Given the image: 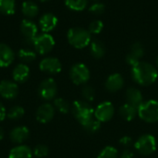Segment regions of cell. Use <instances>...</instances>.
I'll use <instances>...</instances> for the list:
<instances>
[{"mask_svg":"<svg viewBox=\"0 0 158 158\" xmlns=\"http://www.w3.org/2000/svg\"><path fill=\"white\" fill-rule=\"evenodd\" d=\"M19 94V86L9 80H3L0 82V95L5 99H13Z\"/></svg>","mask_w":158,"mask_h":158,"instance_id":"cell-12","label":"cell"},{"mask_svg":"<svg viewBox=\"0 0 158 158\" xmlns=\"http://www.w3.org/2000/svg\"><path fill=\"white\" fill-rule=\"evenodd\" d=\"M119 158H134V154H133L131 150L126 149V150H124V151L121 153Z\"/></svg>","mask_w":158,"mask_h":158,"instance_id":"cell-37","label":"cell"},{"mask_svg":"<svg viewBox=\"0 0 158 158\" xmlns=\"http://www.w3.org/2000/svg\"><path fill=\"white\" fill-rule=\"evenodd\" d=\"M69 78L76 85L85 84L90 80V70L82 63L74 64L69 70Z\"/></svg>","mask_w":158,"mask_h":158,"instance_id":"cell-7","label":"cell"},{"mask_svg":"<svg viewBox=\"0 0 158 158\" xmlns=\"http://www.w3.org/2000/svg\"><path fill=\"white\" fill-rule=\"evenodd\" d=\"M89 45H90L91 55L95 59H100L106 55V46L102 41L98 39L92 40Z\"/></svg>","mask_w":158,"mask_h":158,"instance_id":"cell-23","label":"cell"},{"mask_svg":"<svg viewBox=\"0 0 158 158\" xmlns=\"http://www.w3.org/2000/svg\"><path fill=\"white\" fill-rule=\"evenodd\" d=\"M93 1H97V0H93Z\"/></svg>","mask_w":158,"mask_h":158,"instance_id":"cell-42","label":"cell"},{"mask_svg":"<svg viewBox=\"0 0 158 158\" xmlns=\"http://www.w3.org/2000/svg\"><path fill=\"white\" fill-rule=\"evenodd\" d=\"M55 44L56 42L52 35H50L49 33L43 32L42 34L36 36L33 41L32 46L36 53L40 55H46L54 48Z\"/></svg>","mask_w":158,"mask_h":158,"instance_id":"cell-5","label":"cell"},{"mask_svg":"<svg viewBox=\"0 0 158 158\" xmlns=\"http://www.w3.org/2000/svg\"><path fill=\"white\" fill-rule=\"evenodd\" d=\"M138 113V109L129 104H124L119 108V115L120 117L126 121H131L135 118Z\"/></svg>","mask_w":158,"mask_h":158,"instance_id":"cell-24","label":"cell"},{"mask_svg":"<svg viewBox=\"0 0 158 158\" xmlns=\"http://www.w3.org/2000/svg\"><path fill=\"white\" fill-rule=\"evenodd\" d=\"M58 23L57 18L53 13H45L39 19V27L43 32L48 33L53 31Z\"/></svg>","mask_w":158,"mask_h":158,"instance_id":"cell-15","label":"cell"},{"mask_svg":"<svg viewBox=\"0 0 158 158\" xmlns=\"http://www.w3.org/2000/svg\"><path fill=\"white\" fill-rule=\"evenodd\" d=\"M71 111L81 125L85 124L94 118V110L86 101H75L72 105Z\"/></svg>","mask_w":158,"mask_h":158,"instance_id":"cell-3","label":"cell"},{"mask_svg":"<svg viewBox=\"0 0 158 158\" xmlns=\"http://www.w3.org/2000/svg\"><path fill=\"white\" fill-rule=\"evenodd\" d=\"M67 37L70 45L77 49H82L88 46L92 41V34L90 31L81 27H74L69 29Z\"/></svg>","mask_w":158,"mask_h":158,"instance_id":"cell-2","label":"cell"},{"mask_svg":"<svg viewBox=\"0 0 158 158\" xmlns=\"http://www.w3.org/2000/svg\"><path fill=\"white\" fill-rule=\"evenodd\" d=\"M57 93V85L55 80L48 78L44 80L38 88V94L40 97L45 101H49L55 98Z\"/></svg>","mask_w":158,"mask_h":158,"instance_id":"cell-8","label":"cell"},{"mask_svg":"<svg viewBox=\"0 0 158 158\" xmlns=\"http://www.w3.org/2000/svg\"><path fill=\"white\" fill-rule=\"evenodd\" d=\"M131 77L135 82L142 86H149L156 81L158 71L152 64L140 61L131 69Z\"/></svg>","mask_w":158,"mask_h":158,"instance_id":"cell-1","label":"cell"},{"mask_svg":"<svg viewBox=\"0 0 158 158\" xmlns=\"http://www.w3.org/2000/svg\"><path fill=\"white\" fill-rule=\"evenodd\" d=\"M124 85V79L119 73L111 74L106 81V89L111 93L119 91Z\"/></svg>","mask_w":158,"mask_h":158,"instance_id":"cell-18","label":"cell"},{"mask_svg":"<svg viewBox=\"0 0 158 158\" xmlns=\"http://www.w3.org/2000/svg\"><path fill=\"white\" fill-rule=\"evenodd\" d=\"M39 1H41V2H47V1H49V0H39Z\"/></svg>","mask_w":158,"mask_h":158,"instance_id":"cell-40","label":"cell"},{"mask_svg":"<svg viewBox=\"0 0 158 158\" xmlns=\"http://www.w3.org/2000/svg\"><path fill=\"white\" fill-rule=\"evenodd\" d=\"M55 116V107L51 104H44L40 106L36 111V119L42 124L50 122Z\"/></svg>","mask_w":158,"mask_h":158,"instance_id":"cell-14","label":"cell"},{"mask_svg":"<svg viewBox=\"0 0 158 158\" xmlns=\"http://www.w3.org/2000/svg\"><path fill=\"white\" fill-rule=\"evenodd\" d=\"M18 56H19V58L24 63H30V62H32L36 58V52L29 47H26V48L19 49Z\"/></svg>","mask_w":158,"mask_h":158,"instance_id":"cell-26","label":"cell"},{"mask_svg":"<svg viewBox=\"0 0 158 158\" xmlns=\"http://www.w3.org/2000/svg\"><path fill=\"white\" fill-rule=\"evenodd\" d=\"M125 97H126V103L136 107L137 109L143 103V96L141 91L135 87L129 88L126 92Z\"/></svg>","mask_w":158,"mask_h":158,"instance_id":"cell-16","label":"cell"},{"mask_svg":"<svg viewBox=\"0 0 158 158\" xmlns=\"http://www.w3.org/2000/svg\"><path fill=\"white\" fill-rule=\"evenodd\" d=\"M12 76L16 82H19V83L25 82L30 76V69L24 63L19 64L14 68Z\"/></svg>","mask_w":158,"mask_h":158,"instance_id":"cell-20","label":"cell"},{"mask_svg":"<svg viewBox=\"0 0 158 158\" xmlns=\"http://www.w3.org/2000/svg\"><path fill=\"white\" fill-rule=\"evenodd\" d=\"M16 2L15 0H0V13L10 16L15 13Z\"/></svg>","mask_w":158,"mask_h":158,"instance_id":"cell-25","label":"cell"},{"mask_svg":"<svg viewBox=\"0 0 158 158\" xmlns=\"http://www.w3.org/2000/svg\"><path fill=\"white\" fill-rule=\"evenodd\" d=\"M54 106H55V107H56L60 113H62V114H67V113H69V109H70L69 104L64 98H61V97L55 99V101H54Z\"/></svg>","mask_w":158,"mask_h":158,"instance_id":"cell-30","label":"cell"},{"mask_svg":"<svg viewBox=\"0 0 158 158\" xmlns=\"http://www.w3.org/2000/svg\"><path fill=\"white\" fill-rule=\"evenodd\" d=\"M139 117L147 123H156L158 121V101L150 100L143 102L138 108Z\"/></svg>","mask_w":158,"mask_h":158,"instance_id":"cell-4","label":"cell"},{"mask_svg":"<svg viewBox=\"0 0 158 158\" xmlns=\"http://www.w3.org/2000/svg\"><path fill=\"white\" fill-rule=\"evenodd\" d=\"M21 11L22 14L29 19L35 18L39 13V6L38 5L31 0L24 1L21 5Z\"/></svg>","mask_w":158,"mask_h":158,"instance_id":"cell-21","label":"cell"},{"mask_svg":"<svg viewBox=\"0 0 158 158\" xmlns=\"http://www.w3.org/2000/svg\"><path fill=\"white\" fill-rule=\"evenodd\" d=\"M114 112V106L110 102H104L95 108L94 118L100 122H107L113 118Z\"/></svg>","mask_w":158,"mask_h":158,"instance_id":"cell-10","label":"cell"},{"mask_svg":"<svg viewBox=\"0 0 158 158\" xmlns=\"http://www.w3.org/2000/svg\"><path fill=\"white\" fill-rule=\"evenodd\" d=\"M118 153L116 148L113 146H106L105 147L100 154L98 155L97 158H118Z\"/></svg>","mask_w":158,"mask_h":158,"instance_id":"cell-31","label":"cell"},{"mask_svg":"<svg viewBox=\"0 0 158 158\" xmlns=\"http://www.w3.org/2000/svg\"><path fill=\"white\" fill-rule=\"evenodd\" d=\"M25 111L24 108L19 106H15L13 107H11L9 109V111L7 112V118L11 120H19V118H21L24 115Z\"/></svg>","mask_w":158,"mask_h":158,"instance_id":"cell-29","label":"cell"},{"mask_svg":"<svg viewBox=\"0 0 158 158\" xmlns=\"http://www.w3.org/2000/svg\"><path fill=\"white\" fill-rule=\"evenodd\" d=\"M119 143L121 145H123L124 147H130L133 143H132V139L129 136H124L119 140Z\"/></svg>","mask_w":158,"mask_h":158,"instance_id":"cell-36","label":"cell"},{"mask_svg":"<svg viewBox=\"0 0 158 158\" xmlns=\"http://www.w3.org/2000/svg\"><path fill=\"white\" fill-rule=\"evenodd\" d=\"M20 31L24 37L25 43L32 45L34 39L38 33V27L36 23L29 19H25L20 23Z\"/></svg>","mask_w":158,"mask_h":158,"instance_id":"cell-9","label":"cell"},{"mask_svg":"<svg viewBox=\"0 0 158 158\" xmlns=\"http://www.w3.org/2000/svg\"><path fill=\"white\" fill-rule=\"evenodd\" d=\"M134 146L141 155L150 156L156 150V141L153 135L144 134L136 141Z\"/></svg>","mask_w":158,"mask_h":158,"instance_id":"cell-6","label":"cell"},{"mask_svg":"<svg viewBox=\"0 0 158 158\" xmlns=\"http://www.w3.org/2000/svg\"><path fill=\"white\" fill-rule=\"evenodd\" d=\"M49 153V149L45 144H38L34 150L32 151L33 156H35L37 158L45 157Z\"/></svg>","mask_w":158,"mask_h":158,"instance_id":"cell-34","label":"cell"},{"mask_svg":"<svg viewBox=\"0 0 158 158\" xmlns=\"http://www.w3.org/2000/svg\"><path fill=\"white\" fill-rule=\"evenodd\" d=\"M81 95L86 102H92L94 100L95 97L94 89L90 85H84L81 90Z\"/></svg>","mask_w":158,"mask_h":158,"instance_id":"cell-32","label":"cell"},{"mask_svg":"<svg viewBox=\"0 0 158 158\" xmlns=\"http://www.w3.org/2000/svg\"><path fill=\"white\" fill-rule=\"evenodd\" d=\"M39 68L41 71L47 74H57L62 69L61 62L56 57H45L41 60L39 64Z\"/></svg>","mask_w":158,"mask_h":158,"instance_id":"cell-11","label":"cell"},{"mask_svg":"<svg viewBox=\"0 0 158 158\" xmlns=\"http://www.w3.org/2000/svg\"><path fill=\"white\" fill-rule=\"evenodd\" d=\"M4 136H5V131H4V130L0 127V140H2V139L4 138Z\"/></svg>","mask_w":158,"mask_h":158,"instance_id":"cell-39","label":"cell"},{"mask_svg":"<svg viewBox=\"0 0 158 158\" xmlns=\"http://www.w3.org/2000/svg\"><path fill=\"white\" fill-rule=\"evenodd\" d=\"M156 66H157V68H158V56H157V57H156Z\"/></svg>","mask_w":158,"mask_h":158,"instance_id":"cell-41","label":"cell"},{"mask_svg":"<svg viewBox=\"0 0 158 158\" xmlns=\"http://www.w3.org/2000/svg\"><path fill=\"white\" fill-rule=\"evenodd\" d=\"M103 29H104V23L102 22V20L95 19L89 24L88 31H90L91 34H98L103 31Z\"/></svg>","mask_w":158,"mask_h":158,"instance_id":"cell-33","label":"cell"},{"mask_svg":"<svg viewBox=\"0 0 158 158\" xmlns=\"http://www.w3.org/2000/svg\"><path fill=\"white\" fill-rule=\"evenodd\" d=\"M143 55H144V48L143 44L139 42L134 43L131 46L130 52L126 56V62L131 67H133L141 61Z\"/></svg>","mask_w":158,"mask_h":158,"instance_id":"cell-13","label":"cell"},{"mask_svg":"<svg viewBox=\"0 0 158 158\" xmlns=\"http://www.w3.org/2000/svg\"><path fill=\"white\" fill-rule=\"evenodd\" d=\"M29 129L25 126H19L11 130L9 138L14 143H22L29 138Z\"/></svg>","mask_w":158,"mask_h":158,"instance_id":"cell-19","label":"cell"},{"mask_svg":"<svg viewBox=\"0 0 158 158\" xmlns=\"http://www.w3.org/2000/svg\"><path fill=\"white\" fill-rule=\"evenodd\" d=\"M83 130L88 132V133H95L97 132L100 128H101V122L99 120H97L95 118H92L91 120H89L88 122H86L85 124L81 125Z\"/></svg>","mask_w":158,"mask_h":158,"instance_id":"cell-28","label":"cell"},{"mask_svg":"<svg viewBox=\"0 0 158 158\" xmlns=\"http://www.w3.org/2000/svg\"><path fill=\"white\" fill-rule=\"evenodd\" d=\"M6 116V108L4 106V105L0 102V121H3L5 119Z\"/></svg>","mask_w":158,"mask_h":158,"instance_id":"cell-38","label":"cell"},{"mask_svg":"<svg viewBox=\"0 0 158 158\" xmlns=\"http://www.w3.org/2000/svg\"><path fill=\"white\" fill-rule=\"evenodd\" d=\"M33 156L31 149L27 145H18L9 152L8 158H31Z\"/></svg>","mask_w":158,"mask_h":158,"instance_id":"cell-22","label":"cell"},{"mask_svg":"<svg viewBox=\"0 0 158 158\" xmlns=\"http://www.w3.org/2000/svg\"><path fill=\"white\" fill-rule=\"evenodd\" d=\"M65 5L71 10L81 11L86 8L88 0H65Z\"/></svg>","mask_w":158,"mask_h":158,"instance_id":"cell-27","label":"cell"},{"mask_svg":"<svg viewBox=\"0 0 158 158\" xmlns=\"http://www.w3.org/2000/svg\"><path fill=\"white\" fill-rule=\"evenodd\" d=\"M15 58L13 50L6 44L0 43V68L10 66Z\"/></svg>","mask_w":158,"mask_h":158,"instance_id":"cell-17","label":"cell"},{"mask_svg":"<svg viewBox=\"0 0 158 158\" xmlns=\"http://www.w3.org/2000/svg\"><path fill=\"white\" fill-rule=\"evenodd\" d=\"M105 10H106V6L101 2H95L93 5H91L89 7V11L94 15H101L105 12Z\"/></svg>","mask_w":158,"mask_h":158,"instance_id":"cell-35","label":"cell"}]
</instances>
